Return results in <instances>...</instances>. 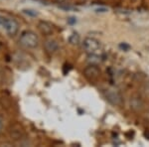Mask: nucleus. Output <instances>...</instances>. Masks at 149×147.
Returning a JSON list of instances; mask_svg holds the SVG:
<instances>
[{
    "label": "nucleus",
    "instance_id": "obj_1",
    "mask_svg": "<svg viewBox=\"0 0 149 147\" xmlns=\"http://www.w3.org/2000/svg\"><path fill=\"white\" fill-rule=\"evenodd\" d=\"M83 49L88 55H100L102 50L100 41L92 37H86L84 40Z\"/></svg>",
    "mask_w": 149,
    "mask_h": 147
},
{
    "label": "nucleus",
    "instance_id": "obj_2",
    "mask_svg": "<svg viewBox=\"0 0 149 147\" xmlns=\"http://www.w3.org/2000/svg\"><path fill=\"white\" fill-rule=\"evenodd\" d=\"M19 44L28 49H34L39 45V39L37 35L32 31H25L19 38Z\"/></svg>",
    "mask_w": 149,
    "mask_h": 147
},
{
    "label": "nucleus",
    "instance_id": "obj_3",
    "mask_svg": "<svg viewBox=\"0 0 149 147\" xmlns=\"http://www.w3.org/2000/svg\"><path fill=\"white\" fill-rule=\"evenodd\" d=\"M103 95H104L105 98H107L110 103H112V105H121L122 96L120 95V93H119L116 88H107V90L103 91Z\"/></svg>",
    "mask_w": 149,
    "mask_h": 147
},
{
    "label": "nucleus",
    "instance_id": "obj_4",
    "mask_svg": "<svg viewBox=\"0 0 149 147\" xmlns=\"http://www.w3.org/2000/svg\"><path fill=\"white\" fill-rule=\"evenodd\" d=\"M1 27L6 31L7 34H9L10 36H14L16 33L18 32L19 25L14 19L11 18H4L2 20Z\"/></svg>",
    "mask_w": 149,
    "mask_h": 147
},
{
    "label": "nucleus",
    "instance_id": "obj_5",
    "mask_svg": "<svg viewBox=\"0 0 149 147\" xmlns=\"http://www.w3.org/2000/svg\"><path fill=\"white\" fill-rule=\"evenodd\" d=\"M84 73H85L86 78H88L91 79H97L98 76H100V71L98 70L97 65H90L88 68L85 69Z\"/></svg>",
    "mask_w": 149,
    "mask_h": 147
},
{
    "label": "nucleus",
    "instance_id": "obj_6",
    "mask_svg": "<svg viewBox=\"0 0 149 147\" xmlns=\"http://www.w3.org/2000/svg\"><path fill=\"white\" fill-rule=\"evenodd\" d=\"M38 28L40 32L44 35H51L53 33V25L46 21H40L38 23Z\"/></svg>",
    "mask_w": 149,
    "mask_h": 147
},
{
    "label": "nucleus",
    "instance_id": "obj_7",
    "mask_svg": "<svg viewBox=\"0 0 149 147\" xmlns=\"http://www.w3.org/2000/svg\"><path fill=\"white\" fill-rule=\"evenodd\" d=\"M44 47L48 53H55L59 49V44L57 43V41H55L53 39H49L45 42Z\"/></svg>",
    "mask_w": 149,
    "mask_h": 147
},
{
    "label": "nucleus",
    "instance_id": "obj_8",
    "mask_svg": "<svg viewBox=\"0 0 149 147\" xmlns=\"http://www.w3.org/2000/svg\"><path fill=\"white\" fill-rule=\"evenodd\" d=\"M69 42L72 45H79V43L81 42V37L78 33H73L71 36L69 37Z\"/></svg>",
    "mask_w": 149,
    "mask_h": 147
},
{
    "label": "nucleus",
    "instance_id": "obj_9",
    "mask_svg": "<svg viewBox=\"0 0 149 147\" xmlns=\"http://www.w3.org/2000/svg\"><path fill=\"white\" fill-rule=\"evenodd\" d=\"M102 57L100 55H88V62L91 65H97L102 62Z\"/></svg>",
    "mask_w": 149,
    "mask_h": 147
},
{
    "label": "nucleus",
    "instance_id": "obj_10",
    "mask_svg": "<svg viewBox=\"0 0 149 147\" xmlns=\"http://www.w3.org/2000/svg\"><path fill=\"white\" fill-rule=\"evenodd\" d=\"M143 95L145 98H149V81L147 83L144 85V88H143Z\"/></svg>",
    "mask_w": 149,
    "mask_h": 147
},
{
    "label": "nucleus",
    "instance_id": "obj_11",
    "mask_svg": "<svg viewBox=\"0 0 149 147\" xmlns=\"http://www.w3.org/2000/svg\"><path fill=\"white\" fill-rule=\"evenodd\" d=\"M24 13L28 14V15H31V16H37V12L35 10H31V9H25V10H23Z\"/></svg>",
    "mask_w": 149,
    "mask_h": 147
},
{
    "label": "nucleus",
    "instance_id": "obj_12",
    "mask_svg": "<svg viewBox=\"0 0 149 147\" xmlns=\"http://www.w3.org/2000/svg\"><path fill=\"white\" fill-rule=\"evenodd\" d=\"M2 125H3V123H2V120L0 119V132H1V129H2Z\"/></svg>",
    "mask_w": 149,
    "mask_h": 147
},
{
    "label": "nucleus",
    "instance_id": "obj_13",
    "mask_svg": "<svg viewBox=\"0 0 149 147\" xmlns=\"http://www.w3.org/2000/svg\"><path fill=\"white\" fill-rule=\"evenodd\" d=\"M2 20H3V17L0 16V26H1V24H2Z\"/></svg>",
    "mask_w": 149,
    "mask_h": 147
},
{
    "label": "nucleus",
    "instance_id": "obj_14",
    "mask_svg": "<svg viewBox=\"0 0 149 147\" xmlns=\"http://www.w3.org/2000/svg\"><path fill=\"white\" fill-rule=\"evenodd\" d=\"M57 1H64V0H57Z\"/></svg>",
    "mask_w": 149,
    "mask_h": 147
}]
</instances>
